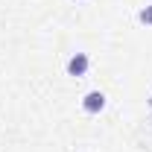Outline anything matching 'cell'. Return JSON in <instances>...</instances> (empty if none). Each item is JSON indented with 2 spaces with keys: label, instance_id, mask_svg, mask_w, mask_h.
<instances>
[{
  "label": "cell",
  "instance_id": "3957f363",
  "mask_svg": "<svg viewBox=\"0 0 152 152\" xmlns=\"http://www.w3.org/2000/svg\"><path fill=\"white\" fill-rule=\"evenodd\" d=\"M137 23H143V26H152V3H149V6H143V9L137 12Z\"/></svg>",
  "mask_w": 152,
  "mask_h": 152
},
{
  "label": "cell",
  "instance_id": "7a4b0ae2",
  "mask_svg": "<svg viewBox=\"0 0 152 152\" xmlns=\"http://www.w3.org/2000/svg\"><path fill=\"white\" fill-rule=\"evenodd\" d=\"M88 67H91V58H88V53H73V56L67 58V64H64L67 76H73V79H82V76L88 73Z\"/></svg>",
  "mask_w": 152,
  "mask_h": 152
},
{
  "label": "cell",
  "instance_id": "277c9868",
  "mask_svg": "<svg viewBox=\"0 0 152 152\" xmlns=\"http://www.w3.org/2000/svg\"><path fill=\"white\" fill-rule=\"evenodd\" d=\"M76 3H85V0H76Z\"/></svg>",
  "mask_w": 152,
  "mask_h": 152
},
{
  "label": "cell",
  "instance_id": "6da1fadb",
  "mask_svg": "<svg viewBox=\"0 0 152 152\" xmlns=\"http://www.w3.org/2000/svg\"><path fill=\"white\" fill-rule=\"evenodd\" d=\"M105 105H108V96L102 91H88L82 96V111L85 114H99V111H105Z\"/></svg>",
  "mask_w": 152,
  "mask_h": 152
}]
</instances>
